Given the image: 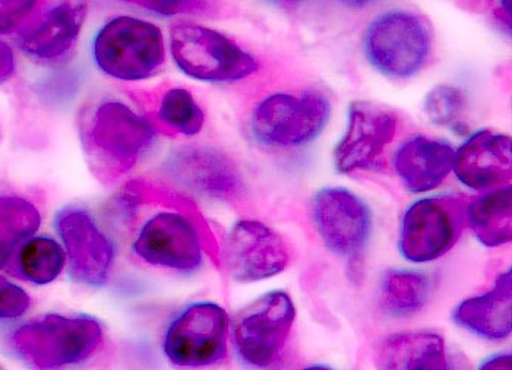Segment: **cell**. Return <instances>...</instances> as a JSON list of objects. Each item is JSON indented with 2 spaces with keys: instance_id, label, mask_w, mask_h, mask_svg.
<instances>
[{
  "instance_id": "7",
  "label": "cell",
  "mask_w": 512,
  "mask_h": 370,
  "mask_svg": "<svg viewBox=\"0 0 512 370\" xmlns=\"http://www.w3.org/2000/svg\"><path fill=\"white\" fill-rule=\"evenodd\" d=\"M296 309L289 294L270 292L237 313L233 321V338L240 360L255 368L270 366L283 349Z\"/></svg>"
},
{
  "instance_id": "27",
  "label": "cell",
  "mask_w": 512,
  "mask_h": 370,
  "mask_svg": "<svg viewBox=\"0 0 512 370\" xmlns=\"http://www.w3.org/2000/svg\"><path fill=\"white\" fill-rule=\"evenodd\" d=\"M30 297L18 287L0 277V319L20 318L30 308Z\"/></svg>"
},
{
  "instance_id": "21",
  "label": "cell",
  "mask_w": 512,
  "mask_h": 370,
  "mask_svg": "<svg viewBox=\"0 0 512 370\" xmlns=\"http://www.w3.org/2000/svg\"><path fill=\"white\" fill-rule=\"evenodd\" d=\"M467 221L474 236L488 248H498L512 237V189L510 186L480 196L467 205Z\"/></svg>"
},
{
  "instance_id": "31",
  "label": "cell",
  "mask_w": 512,
  "mask_h": 370,
  "mask_svg": "<svg viewBox=\"0 0 512 370\" xmlns=\"http://www.w3.org/2000/svg\"><path fill=\"white\" fill-rule=\"evenodd\" d=\"M480 369H511V354H495L485 360Z\"/></svg>"
},
{
  "instance_id": "23",
  "label": "cell",
  "mask_w": 512,
  "mask_h": 370,
  "mask_svg": "<svg viewBox=\"0 0 512 370\" xmlns=\"http://www.w3.org/2000/svg\"><path fill=\"white\" fill-rule=\"evenodd\" d=\"M40 213L31 202L17 196H0V268L15 249L40 227Z\"/></svg>"
},
{
  "instance_id": "3",
  "label": "cell",
  "mask_w": 512,
  "mask_h": 370,
  "mask_svg": "<svg viewBox=\"0 0 512 370\" xmlns=\"http://www.w3.org/2000/svg\"><path fill=\"white\" fill-rule=\"evenodd\" d=\"M170 46L180 71L198 81L237 82L258 71V62L251 53L204 25L192 22L173 25Z\"/></svg>"
},
{
  "instance_id": "32",
  "label": "cell",
  "mask_w": 512,
  "mask_h": 370,
  "mask_svg": "<svg viewBox=\"0 0 512 370\" xmlns=\"http://www.w3.org/2000/svg\"><path fill=\"white\" fill-rule=\"evenodd\" d=\"M338 2H340L341 5L347 6V8L362 9L372 5L376 0H338Z\"/></svg>"
},
{
  "instance_id": "10",
  "label": "cell",
  "mask_w": 512,
  "mask_h": 370,
  "mask_svg": "<svg viewBox=\"0 0 512 370\" xmlns=\"http://www.w3.org/2000/svg\"><path fill=\"white\" fill-rule=\"evenodd\" d=\"M55 226L65 245L69 274L74 281L104 286L112 273L115 249L93 215L84 208L66 207L56 215Z\"/></svg>"
},
{
  "instance_id": "9",
  "label": "cell",
  "mask_w": 512,
  "mask_h": 370,
  "mask_svg": "<svg viewBox=\"0 0 512 370\" xmlns=\"http://www.w3.org/2000/svg\"><path fill=\"white\" fill-rule=\"evenodd\" d=\"M227 331L229 316L221 306L194 303L170 324L164 351L170 362L185 368L214 365L226 356Z\"/></svg>"
},
{
  "instance_id": "6",
  "label": "cell",
  "mask_w": 512,
  "mask_h": 370,
  "mask_svg": "<svg viewBox=\"0 0 512 370\" xmlns=\"http://www.w3.org/2000/svg\"><path fill=\"white\" fill-rule=\"evenodd\" d=\"M431 46L425 22L407 11L382 14L365 34L366 58L376 71L395 79L416 75L425 66Z\"/></svg>"
},
{
  "instance_id": "25",
  "label": "cell",
  "mask_w": 512,
  "mask_h": 370,
  "mask_svg": "<svg viewBox=\"0 0 512 370\" xmlns=\"http://www.w3.org/2000/svg\"><path fill=\"white\" fill-rule=\"evenodd\" d=\"M158 116L167 126L186 137L199 134L205 122L201 107L192 94L183 88H173L164 94Z\"/></svg>"
},
{
  "instance_id": "2",
  "label": "cell",
  "mask_w": 512,
  "mask_h": 370,
  "mask_svg": "<svg viewBox=\"0 0 512 370\" xmlns=\"http://www.w3.org/2000/svg\"><path fill=\"white\" fill-rule=\"evenodd\" d=\"M101 337L100 322L90 316L46 315L15 331L12 346L30 365L56 369L84 362Z\"/></svg>"
},
{
  "instance_id": "30",
  "label": "cell",
  "mask_w": 512,
  "mask_h": 370,
  "mask_svg": "<svg viewBox=\"0 0 512 370\" xmlns=\"http://www.w3.org/2000/svg\"><path fill=\"white\" fill-rule=\"evenodd\" d=\"M15 69H17V62H15L14 50L8 43L0 40V85L14 77Z\"/></svg>"
},
{
  "instance_id": "17",
  "label": "cell",
  "mask_w": 512,
  "mask_h": 370,
  "mask_svg": "<svg viewBox=\"0 0 512 370\" xmlns=\"http://www.w3.org/2000/svg\"><path fill=\"white\" fill-rule=\"evenodd\" d=\"M167 170L185 188L214 198H229L242 188L235 164L208 148L175 151L167 161Z\"/></svg>"
},
{
  "instance_id": "24",
  "label": "cell",
  "mask_w": 512,
  "mask_h": 370,
  "mask_svg": "<svg viewBox=\"0 0 512 370\" xmlns=\"http://www.w3.org/2000/svg\"><path fill=\"white\" fill-rule=\"evenodd\" d=\"M65 261V252L56 240L34 237L22 246L18 264L27 280L36 284H49L62 273Z\"/></svg>"
},
{
  "instance_id": "29",
  "label": "cell",
  "mask_w": 512,
  "mask_h": 370,
  "mask_svg": "<svg viewBox=\"0 0 512 370\" xmlns=\"http://www.w3.org/2000/svg\"><path fill=\"white\" fill-rule=\"evenodd\" d=\"M119 2L137 6L160 17H173L186 11L195 0H119Z\"/></svg>"
},
{
  "instance_id": "1",
  "label": "cell",
  "mask_w": 512,
  "mask_h": 370,
  "mask_svg": "<svg viewBox=\"0 0 512 370\" xmlns=\"http://www.w3.org/2000/svg\"><path fill=\"white\" fill-rule=\"evenodd\" d=\"M93 56L101 72L120 81L153 77L166 58L163 33L153 22L120 15L100 28Z\"/></svg>"
},
{
  "instance_id": "16",
  "label": "cell",
  "mask_w": 512,
  "mask_h": 370,
  "mask_svg": "<svg viewBox=\"0 0 512 370\" xmlns=\"http://www.w3.org/2000/svg\"><path fill=\"white\" fill-rule=\"evenodd\" d=\"M457 179L474 191L502 188L511 182L512 141L489 129L476 132L454 154Z\"/></svg>"
},
{
  "instance_id": "8",
  "label": "cell",
  "mask_w": 512,
  "mask_h": 370,
  "mask_svg": "<svg viewBox=\"0 0 512 370\" xmlns=\"http://www.w3.org/2000/svg\"><path fill=\"white\" fill-rule=\"evenodd\" d=\"M84 142L101 163L126 172L153 144L154 128L126 104L104 101L91 116Z\"/></svg>"
},
{
  "instance_id": "33",
  "label": "cell",
  "mask_w": 512,
  "mask_h": 370,
  "mask_svg": "<svg viewBox=\"0 0 512 370\" xmlns=\"http://www.w3.org/2000/svg\"><path fill=\"white\" fill-rule=\"evenodd\" d=\"M501 6L502 11H504L511 20V0H501Z\"/></svg>"
},
{
  "instance_id": "34",
  "label": "cell",
  "mask_w": 512,
  "mask_h": 370,
  "mask_svg": "<svg viewBox=\"0 0 512 370\" xmlns=\"http://www.w3.org/2000/svg\"><path fill=\"white\" fill-rule=\"evenodd\" d=\"M271 3H299L303 2V0H268Z\"/></svg>"
},
{
  "instance_id": "11",
  "label": "cell",
  "mask_w": 512,
  "mask_h": 370,
  "mask_svg": "<svg viewBox=\"0 0 512 370\" xmlns=\"http://www.w3.org/2000/svg\"><path fill=\"white\" fill-rule=\"evenodd\" d=\"M314 221L325 246L343 258L362 254L372 233L368 205L344 188H324L315 195Z\"/></svg>"
},
{
  "instance_id": "15",
  "label": "cell",
  "mask_w": 512,
  "mask_h": 370,
  "mask_svg": "<svg viewBox=\"0 0 512 370\" xmlns=\"http://www.w3.org/2000/svg\"><path fill=\"white\" fill-rule=\"evenodd\" d=\"M88 15V0H59L18 34L22 52L41 63H55L69 55Z\"/></svg>"
},
{
  "instance_id": "18",
  "label": "cell",
  "mask_w": 512,
  "mask_h": 370,
  "mask_svg": "<svg viewBox=\"0 0 512 370\" xmlns=\"http://www.w3.org/2000/svg\"><path fill=\"white\" fill-rule=\"evenodd\" d=\"M454 148L448 142L414 137L398 147L393 157L395 173L407 191L425 194L444 183L453 170Z\"/></svg>"
},
{
  "instance_id": "13",
  "label": "cell",
  "mask_w": 512,
  "mask_h": 370,
  "mask_svg": "<svg viewBox=\"0 0 512 370\" xmlns=\"http://www.w3.org/2000/svg\"><path fill=\"white\" fill-rule=\"evenodd\" d=\"M397 119L387 109L368 101L350 106L346 134L334 150L335 169L352 173L372 166L393 141Z\"/></svg>"
},
{
  "instance_id": "14",
  "label": "cell",
  "mask_w": 512,
  "mask_h": 370,
  "mask_svg": "<svg viewBox=\"0 0 512 370\" xmlns=\"http://www.w3.org/2000/svg\"><path fill=\"white\" fill-rule=\"evenodd\" d=\"M148 264L192 273L202 265L201 243L191 221L176 213H160L147 221L134 245Z\"/></svg>"
},
{
  "instance_id": "20",
  "label": "cell",
  "mask_w": 512,
  "mask_h": 370,
  "mask_svg": "<svg viewBox=\"0 0 512 370\" xmlns=\"http://www.w3.org/2000/svg\"><path fill=\"white\" fill-rule=\"evenodd\" d=\"M379 366L393 370L447 369L444 340L428 331L391 335L379 351Z\"/></svg>"
},
{
  "instance_id": "12",
  "label": "cell",
  "mask_w": 512,
  "mask_h": 370,
  "mask_svg": "<svg viewBox=\"0 0 512 370\" xmlns=\"http://www.w3.org/2000/svg\"><path fill=\"white\" fill-rule=\"evenodd\" d=\"M290 252L280 234L258 221H239L226 245L227 270L240 283H255L280 274Z\"/></svg>"
},
{
  "instance_id": "22",
  "label": "cell",
  "mask_w": 512,
  "mask_h": 370,
  "mask_svg": "<svg viewBox=\"0 0 512 370\" xmlns=\"http://www.w3.org/2000/svg\"><path fill=\"white\" fill-rule=\"evenodd\" d=\"M431 284L419 271L390 270L381 280V305L394 316H409L428 302Z\"/></svg>"
},
{
  "instance_id": "28",
  "label": "cell",
  "mask_w": 512,
  "mask_h": 370,
  "mask_svg": "<svg viewBox=\"0 0 512 370\" xmlns=\"http://www.w3.org/2000/svg\"><path fill=\"white\" fill-rule=\"evenodd\" d=\"M41 0H0V33H9L27 20Z\"/></svg>"
},
{
  "instance_id": "5",
  "label": "cell",
  "mask_w": 512,
  "mask_h": 370,
  "mask_svg": "<svg viewBox=\"0 0 512 370\" xmlns=\"http://www.w3.org/2000/svg\"><path fill=\"white\" fill-rule=\"evenodd\" d=\"M467 221L461 195H438L410 205L401 221L398 249L410 262L423 264L447 254L460 239Z\"/></svg>"
},
{
  "instance_id": "26",
  "label": "cell",
  "mask_w": 512,
  "mask_h": 370,
  "mask_svg": "<svg viewBox=\"0 0 512 370\" xmlns=\"http://www.w3.org/2000/svg\"><path fill=\"white\" fill-rule=\"evenodd\" d=\"M464 107L466 96L460 88L438 85L426 96L423 112L434 125L450 126L463 113Z\"/></svg>"
},
{
  "instance_id": "19",
  "label": "cell",
  "mask_w": 512,
  "mask_h": 370,
  "mask_svg": "<svg viewBox=\"0 0 512 370\" xmlns=\"http://www.w3.org/2000/svg\"><path fill=\"white\" fill-rule=\"evenodd\" d=\"M453 321L485 340H505L512 330V271L499 275L491 292L461 302Z\"/></svg>"
},
{
  "instance_id": "4",
  "label": "cell",
  "mask_w": 512,
  "mask_h": 370,
  "mask_svg": "<svg viewBox=\"0 0 512 370\" xmlns=\"http://www.w3.org/2000/svg\"><path fill=\"white\" fill-rule=\"evenodd\" d=\"M330 113V100L318 91L273 94L256 106L252 134L268 147H302L322 134Z\"/></svg>"
}]
</instances>
